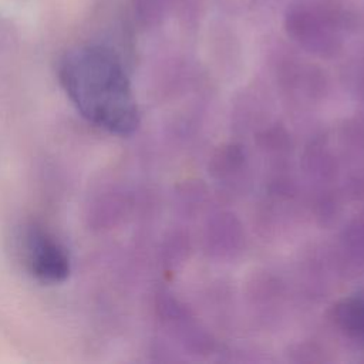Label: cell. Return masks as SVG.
<instances>
[{"label":"cell","mask_w":364,"mask_h":364,"mask_svg":"<svg viewBox=\"0 0 364 364\" xmlns=\"http://www.w3.org/2000/svg\"><path fill=\"white\" fill-rule=\"evenodd\" d=\"M60 81L90 122L115 134H129L136 127L138 111L128 78L111 51L101 47L71 51L61 61Z\"/></svg>","instance_id":"1"},{"label":"cell","mask_w":364,"mask_h":364,"mask_svg":"<svg viewBox=\"0 0 364 364\" xmlns=\"http://www.w3.org/2000/svg\"><path fill=\"white\" fill-rule=\"evenodd\" d=\"M343 14L340 7L324 0H299L287 9L286 26L300 43L313 48H327L338 40Z\"/></svg>","instance_id":"2"},{"label":"cell","mask_w":364,"mask_h":364,"mask_svg":"<svg viewBox=\"0 0 364 364\" xmlns=\"http://www.w3.org/2000/svg\"><path fill=\"white\" fill-rule=\"evenodd\" d=\"M27 263L31 272L44 282H60L70 272L64 249L43 232H31L26 243Z\"/></svg>","instance_id":"3"}]
</instances>
